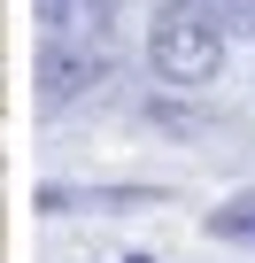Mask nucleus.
Masks as SVG:
<instances>
[{"label":"nucleus","mask_w":255,"mask_h":263,"mask_svg":"<svg viewBox=\"0 0 255 263\" xmlns=\"http://www.w3.org/2000/svg\"><path fill=\"white\" fill-rule=\"evenodd\" d=\"M224 47H232V31H224V16L209 8V0H155L147 62H155V78H163V85H178V93L217 85Z\"/></svg>","instance_id":"obj_1"},{"label":"nucleus","mask_w":255,"mask_h":263,"mask_svg":"<svg viewBox=\"0 0 255 263\" xmlns=\"http://www.w3.org/2000/svg\"><path fill=\"white\" fill-rule=\"evenodd\" d=\"M31 85H39V108H70L85 101L93 85H108V39H70V31H39V54H31Z\"/></svg>","instance_id":"obj_2"},{"label":"nucleus","mask_w":255,"mask_h":263,"mask_svg":"<svg viewBox=\"0 0 255 263\" xmlns=\"http://www.w3.org/2000/svg\"><path fill=\"white\" fill-rule=\"evenodd\" d=\"M31 201L47 217H70V209H155L163 194L155 186H39Z\"/></svg>","instance_id":"obj_3"},{"label":"nucleus","mask_w":255,"mask_h":263,"mask_svg":"<svg viewBox=\"0 0 255 263\" xmlns=\"http://www.w3.org/2000/svg\"><path fill=\"white\" fill-rule=\"evenodd\" d=\"M39 31H70V39H108V24L124 16V0H31Z\"/></svg>","instance_id":"obj_4"},{"label":"nucleus","mask_w":255,"mask_h":263,"mask_svg":"<svg viewBox=\"0 0 255 263\" xmlns=\"http://www.w3.org/2000/svg\"><path fill=\"white\" fill-rule=\"evenodd\" d=\"M201 232H209V240H224V248H255V186L224 194V201L201 217Z\"/></svg>","instance_id":"obj_5"},{"label":"nucleus","mask_w":255,"mask_h":263,"mask_svg":"<svg viewBox=\"0 0 255 263\" xmlns=\"http://www.w3.org/2000/svg\"><path fill=\"white\" fill-rule=\"evenodd\" d=\"M209 8L224 16V31H232V39H255V0H209Z\"/></svg>","instance_id":"obj_6"},{"label":"nucleus","mask_w":255,"mask_h":263,"mask_svg":"<svg viewBox=\"0 0 255 263\" xmlns=\"http://www.w3.org/2000/svg\"><path fill=\"white\" fill-rule=\"evenodd\" d=\"M124 263H155V255H124Z\"/></svg>","instance_id":"obj_7"}]
</instances>
